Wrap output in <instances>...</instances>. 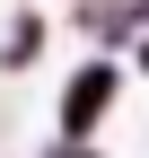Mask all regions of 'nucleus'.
<instances>
[{
	"label": "nucleus",
	"mask_w": 149,
	"mask_h": 158,
	"mask_svg": "<svg viewBox=\"0 0 149 158\" xmlns=\"http://www.w3.org/2000/svg\"><path fill=\"white\" fill-rule=\"evenodd\" d=\"M114 88H123V62L70 70V88H62V141H97V123L114 114Z\"/></svg>",
	"instance_id": "nucleus-1"
},
{
	"label": "nucleus",
	"mask_w": 149,
	"mask_h": 158,
	"mask_svg": "<svg viewBox=\"0 0 149 158\" xmlns=\"http://www.w3.org/2000/svg\"><path fill=\"white\" fill-rule=\"evenodd\" d=\"M35 53H44V18L18 9V18H9V35H0V70H26Z\"/></svg>",
	"instance_id": "nucleus-2"
},
{
	"label": "nucleus",
	"mask_w": 149,
	"mask_h": 158,
	"mask_svg": "<svg viewBox=\"0 0 149 158\" xmlns=\"http://www.w3.org/2000/svg\"><path fill=\"white\" fill-rule=\"evenodd\" d=\"M140 70H149V35H140Z\"/></svg>",
	"instance_id": "nucleus-3"
}]
</instances>
